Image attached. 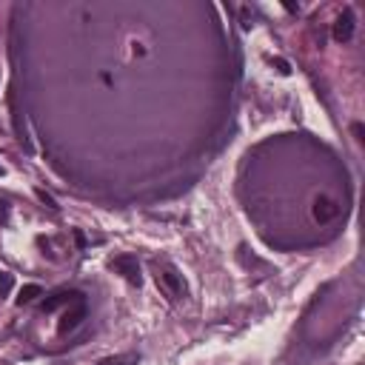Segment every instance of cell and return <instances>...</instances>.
<instances>
[{
    "mask_svg": "<svg viewBox=\"0 0 365 365\" xmlns=\"http://www.w3.org/2000/svg\"><path fill=\"white\" fill-rule=\"evenodd\" d=\"M86 314H89V308H86L83 300L71 303V305L63 311V317H60V323H57V331H60V334H71V331H75V328L86 320Z\"/></svg>",
    "mask_w": 365,
    "mask_h": 365,
    "instance_id": "cell-3",
    "label": "cell"
},
{
    "mask_svg": "<svg viewBox=\"0 0 365 365\" xmlns=\"http://www.w3.org/2000/svg\"><path fill=\"white\" fill-rule=\"evenodd\" d=\"M311 214H314V220L317 223H331V220H337V214H339V206L331 200V197H317L314 200V208H311Z\"/></svg>",
    "mask_w": 365,
    "mask_h": 365,
    "instance_id": "cell-6",
    "label": "cell"
},
{
    "mask_svg": "<svg viewBox=\"0 0 365 365\" xmlns=\"http://www.w3.org/2000/svg\"><path fill=\"white\" fill-rule=\"evenodd\" d=\"M157 285L166 291L168 300L186 297V283H183V277L172 269V265H157Z\"/></svg>",
    "mask_w": 365,
    "mask_h": 365,
    "instance_id": "cell-1",
    "label": "cell"
},
{
    "mask_svg": "<svg viewBox=\"0 0 365 365\" xmlns=\"http://www.w3.org/2000/svg\"><path fill=\"white\" fill-rule=\"evenodd\" d=\"M37 297H43V288H40L37 283H29V285H23V288L17 291V305H29V303H35Z\"/></svg>",
    "mask_w": 365,
    "mask_h": 365,
    "instance_id": "cell-7",
    "label": "cell"
},
{
    "mask_svg": "<svg viewBox=\"0 0 365 365\" xmlns=\"http://www.w3.org/2000/svg\"><path fill=\"white\" fill-rule=\"evenodd\" d=\"M0 177H3V166H0Z\"/></svg>",
    "mask_w": 365,
    "mask_h": 365,
    "instance_id": "cell-11",
    "label": "cell"
},
{
    "mask_svg": "<svg viewBox=\"0 0 365 365\" xmlns=\"http://www.w3.org/2000/svg\"><path fill=\"white\" fill-rule=\"evenodd\" d=\"M37 197H40V203H46V206H48V208H52V211L57 208V206H55V200H52V197H48V194H46L43 188H37Z\"/></svg>",
    "mask_w": 365,
    "mask_h": 365,
    "instance_id": "cell-10",
    "label": "cell"
},
{
    "mask_svg": "<svg viewBox=\"0 0 365 365\" xmlns=\"http://www.w3.org/2000/svg\"><path fill=\"white\" fill-rule=\"evenodd\" d=\"M12 285H15V277L9 271H0V297H6L12 291Z\"/></svg>",
    "mask_w": 365,
    "mask_h": 365,
    "instance_id": "cell-8",
    "label": "cell"
},
{
    "mask_svg": "<svg viewBox=\"0 0 365 365\" xmlns=\"http://www.w3.org/2000/svg\"><path fill=\"white\" fill-rule=\"evenodd\" d=\"M9 223V203L0 200V226H6Z\"/></svg>",
    "mask_w": 365,
    "mask_h": 365,
    "instance_id": "cell-9",
    "label": "cell"
},
{
    "mask_svg": "<svg viewBox=\"0 0 365 365\" xmlns=\"http://www.w3.org/2000/svg\"><path fill=\"white\" fill-rule=\"evenodd\" d=\"M354 12L351 9H343V15L337 17V23H334V29H331V35H334V40L337 43H348L351 37H354Z\"/></svg>",
    "mask_w": 365,
    "mask_h": 365,
    "instance_id": "cell-5",
    "label": "cell"
},
{
    "mask_svg": "<svg viewBox=\"0 0 365 365\" xmlns=\"http://www.w3.org/2000/svg\"><path fill=\"white\" fill-rule=\"evenodd\" d=\"M78 300H83V294L80 291H55L52 297H46L43 303H40V311L43 314H52V311H57V308H63V305H71V303H78Z\"/></svg>",
    "mask_w": 365,
    "mask_h": 365,
    "instance_id": "cell-4",
    "label": "cell"
},
{
    "mask_svg": "<svg viewBox=\"0 0 365 365\" xmlns=\"http://www.w3.org/2000/svg\"><path fill=\"white\" fill-rule=\"evenodd\" d=\"M112 269L120 274V277H126L132 285H140L143 283V274H140V262L134 254H117L112 260Z\"/></svg>",
    "mask_w": 365,
    "mask_h": 365,
    "instance_id": "cell-2",
    "label": "cell"
}]
</instances>
